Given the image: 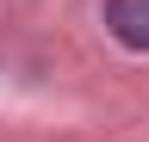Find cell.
Listing matches in <instances>:
<instances>
[{
  "label": "cell",
  "instance_id": "6da1fadb",
  "mask_svg": "<svg viewBox=\"0 0 149 142\" xmlns=\"http://www.w3.org/2000/svg\"><path fill=\"white\" fill-rule=\"evenodd\" d=\"M106 25L118 43L149 49V0H106Z\"/></svg>",
  "mask_w": 149,
  "mask_h": 142
}]
</instances>
